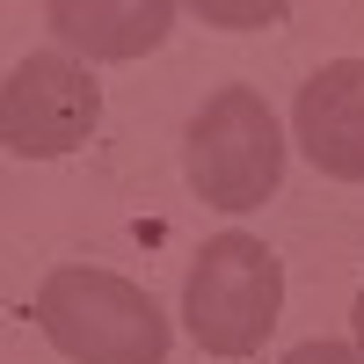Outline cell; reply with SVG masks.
Listing matches in <instances>:
<instances>
[{"label":"cell","instance_id":"obj_1","mask_svg":"<svg viewBox=\"0 0 364 364\" xmlns=\"http://www.w3.org/2000/svg\"><path fill=\"white\" fill-rule=\"evenodd\" d=\"M37 328L51 336L58 357L73 364H161L168 357V321L132 277L109 269H51L37 291Z\"/></svg>","mask_w":364,"mask_h":364},{"label":"cell","instance_id":"obj_2","mask_svg":"<svg viewBox=\"0 0 364 364\" xmlns=\"http://www.w3.org/2000/svg\"><path fill=\"white\" fill-rule=\"evenodd\" d=\"M284 306V269L255 233H211L182 284V328L211 357H248Z\"/></svg>","mask_w":364,"mask_h":364},{"label":"cell","instance_id":"obj_3","mask_svg":"<svg viewBox=\"0 0 364 364\" xmlns=\"http://www.w3.org/2000/svg\"><path fill=\"white\" fill-rule=\"evenodd\" d=\"M190 182L219 211H255L284 182V132L255 87H219L190 124Z\"/></svg>","mask_w":364,"mask_h":364},{"label":"cell","instance_id":"obj_4","mask_svg":"<svg viewBox=\"0 0 364 364\" xmlns=\"http://www.w3.org/2000/svg\"><path fill=\"white\" fill-rule=\"evenodd\" d=\"M95 117H102V87L66 51L22 58V66L8 73V87H0V139H8L15 161L73 154V146L95 132Z\"/></svg>","mask_w":364,"mask_h":364},{"label":"cell","instance_id":"obj_5","mask_svg":"<svg viewBox=\"0 0 364 364\" xmlns=\"http://www.w3.org/2000/svg\"><path fill=\"white\" fill-rule=\"evenodd\" d=\"M299 146L336 182H364V58H336L299 87Z\"/></svg>","mask_w":364,"mask_h":364},{"label":"cell","instance_id":"obj_6","mask_svg":"<svg viewBox=\"0 0 364 364\" xmlns=\"http://www.w3.org/2000/svg\"><path fill=\"white\" fill-rule=\"evenodd\" d=\"M44 22L80 58H139V51H154L168 37L175 8L168 0H51Z\"/></svg>","mask_w":364,"mask_h":364},{"label":"cell","instance_id":"obj_7","mask_svg":"<svg viewBox=\"0 0 364 364\" xmlns=\"http://www.w3.org/2000/svg\"><path fill=\"white\" fill-rule=\"evenodd\" d=\"M197 15H204V22H284L277 0H262V8H248V0H240V8H233V0H204Z\"/></svg>","mask_w":364,"mask_h":364},{"label":"cell","instance_id":"obj_8","mask_svg":"<svg viewBox=\"0 0 364 364\" xmlns=\"http://www.w3.org/2000/svg\"><path fill=\"white\" fill-rule=\"evenodd\" d=\"M284 364H364V357H357L350 343H299Z\"/></svg>","mask_w":364,"mask_h":364},{"label":"cell","instance_id":"obj_9","mask_svg":"<svg viewBox=\"0 0 364 364\" xmlns=\"http://www.w3.org/2000/svg\"><path fill=\"white\" fill-rule=\"evenodd\" d=\"M350 328H357V357H364V291H357V314H350Z\"/></svg>","mask_w":364,"mask_h":364}]
</instances>
